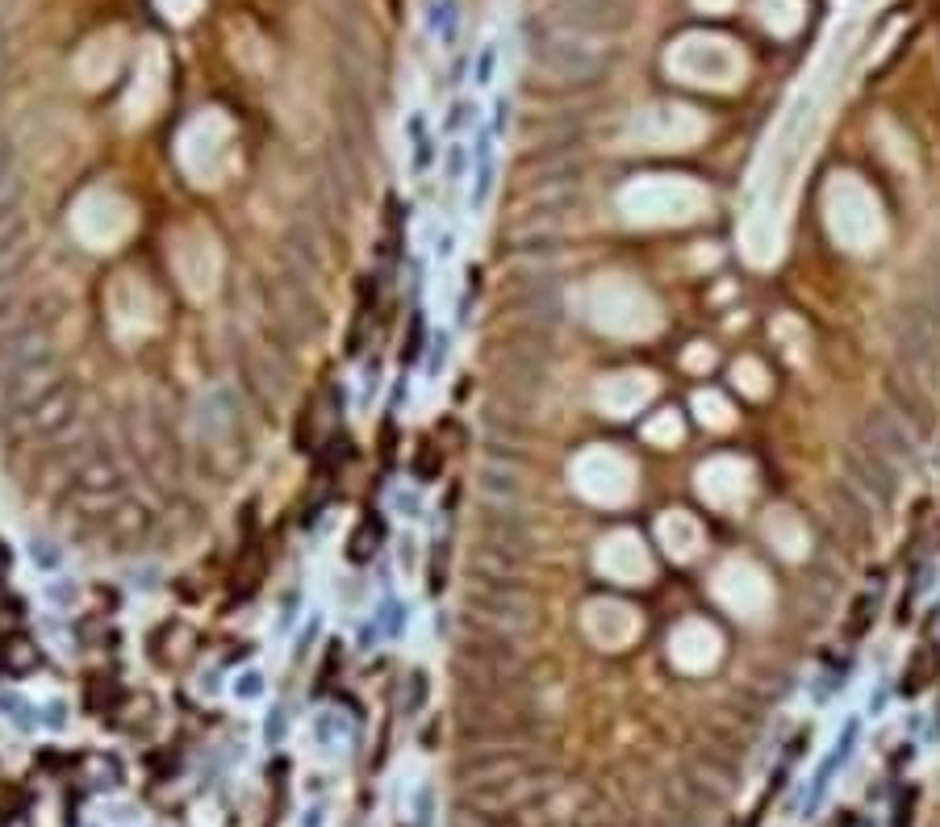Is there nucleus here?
<instances>
[{
	"mask_svg": "<svg viewBox=\"0 0 940 827\" xmlns=\"http://www.w3.org/2000/svg\"><path fill=\"white\" fill-rule=\"evenodd\" d=\"M230 143H234V130H230V122L218 109L193 117V122L184 126V134H180V147H176L184 176L193 180L197 188H218L226 180V172H230V163H234Z\"/></svg>",
	"mask_w": 940,
	"mask_h": 827,
	"instance_id": "f257e3e1",
	"label": "nucleus"
},
{
	"mask_svg": "<svg viewBox=\"0 0 940 827\" xmlns=\"http://www.w3.org/2000/svg\"><path fill=\"white\" fill-rule=\"evenodd\" d=\"M134 205L130 197H122L117 188H88V193L76 197L72 205V234H76V243L88 247V251H113V247H122L130 234H134Z\"/></svg>",
	"mask_w": 940,
	"mask_h": 827,
	"instance_id": "f03ea898",
	"label": "nucleus"
},
{
	"mask_svg": "<svg viewBox=\"0 0 940 827\" xmlns=\"http://www.w3.org/2000/svg\"><path fill=\"white\" fill-rule=\"evenodd\" d=\"M168 259L180 289L193 301H209L222 280V247L205 222H184L168 234Z\"/></svg>",
	"mask_w": 940,
	"mask_h": 827,
	"instance_id": "7ed1b4c3",
	"label": "nucleus"
},
{
	"mask_svg": "<svg viewBox=\"0 0 940 827\" xmlns=\"http://www.w3.org/2000/svg\"><path fill=\"white\" fill-rule=\"evenodd\" d=\"M109 322L122 339H143L159 326V293L134 272H117L109 285Z\"/></svg>",
	"mask_w": 940,
	"mask_h": 827,
	"instance_id": "20e7f679",
	"label": "nucleus"
},
{
	"mask_svg": "<svg viewBox=\"0 0 940 827\" xmlns=\"http://www.w3.org/2000/svg\"><path fill=\"white\" fill-rule=\"evenodd\" d=\"M594 314L610 330H648L652 326L644 301L636 293H627V289H602L598 301H594Z\"/></svg>",
	"mask_w": 940,
	"mask_h": 827,
	"instance_id": "39448f33",
	"label": "nucleus"
},
{
	"mask_svg": "<svg viewBox=\"0 0 940 827\" xmlns=\"http://www.w3.org/2000/svg\"><path fill=\"white\" fill-rule=\"evenodd\" d=\"M577 477H581L585 493L606 498V502H615V498H623V493H627V464L619 456H585L581 468H577Z\"/></svg>",
	"mask_w": 940,
	"mask_h": 827,
	"instance_id": "423d86ee",
	"label": "nucleus"
},
{
	"mask_svg": "<svg viewBox=\"0 0 940 827\" xmlns=\"http://www.w3.org/2000/svg\"><path fill=\"white\" fill-rule=\"evenodd\" d=\"M590 631L598 635V640H606V644H623L627 635H631V610L615 606V602L594 606L590 610Z\"/></svg>",
	"mask_w": 940,
	"mask_h": 827,
	"instance_id": "0eeeda50",
	"label": "nucleus"
},
{
	"mask_svg": "<svg viewBox=\"0 0 940 827\" xmlns=\"http://www.w3.org/2000/svg\"><path fill=\"white\" fill-rule=\"evenodd\" d=\"M606 569L615 573V577H623V581H631V577H640L644 573V552L636 548V539H615L606 548Z\"/></svg>",
	"mask_w": 940,
	"mask_h": 827,
	"instance_id": "6e6552de",
	"label": "nucleus"
},
{
	"mask_svg": "<svg viewBox=\"0 0 940 827\" xmlns=\"http://www.w3.org/2000/svg\"><path fill=\"white\" fill-rule=\"evenodd\" d=\"M853 740H857V723H849V727H844V736L836 740V752H832L828 761H824V769L815 773V794H811V802H819V798H824V790H828V782H832L836 765H844V761H849V752H853Z\"/></svg>",
	"mask_w": 940,
	"mask_h": 827,
	"instance_id": "1a4fd4ad",
	"label": "nucleus"
},
{
	"mask_svg": "<svg viewBox=\"0 0 940 827\" xmlns=\"http://www.w3.org/2000/svg\"><path fill=\"white\" fill-rule=\"evenodd\" d=\"M648 376H619V381H610L606 389V406L610 410H627V406H636V401L648 393Z\"/></svg>",
	"mask_w": 940,
	"mask_h": 827,
	"instance_id": "9d476101",
	"label": "nucleus"
},
{
	"mask_svg": "<svg viewBox=\"0 0 940 827\" xmlns=\"http://www.w3.org/2000/svg\"><path fill=\"white\" fill-rule=\"evenodd\" d=\"M260 690H264V685H260V673H255V669H247L243 677H234V698H260Z\"/></svg>",
	"mask_w": 940,
	"mask_h": 827,
	"instance_id": "9b49d317",
	"label": "nucleus"
},
{
	"mask_svg": "<svg viewBox=\"0 0 940 827\" xmlns=\"http://www.w3.org/2000/svg\"><path fill=\"white\" fill-rule=\"evenodd\" d=\"M911 823V794L899 802V819H895V827H907Z\"/></svg>",
	"mask_w": 940,
	"mask_h": 827,
	"instance_id": "f8f14e48",
	"label": "nucleus"
}]
</instances>
